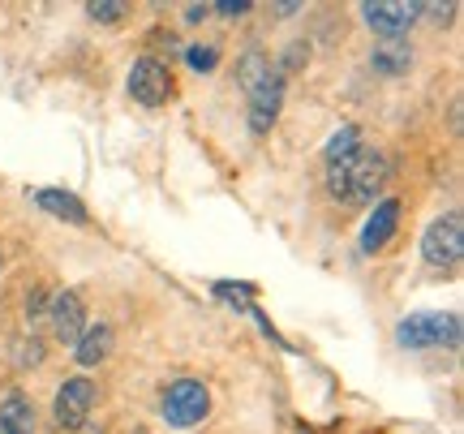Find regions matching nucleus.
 Returning <instances> with one entry per match:
<instances>
[{"label":"nucleus","mask_w":464,"mask_h":434,"mask_svg":"<svg viewBox=\"0 0 464 434\" xmlns=\"http://www.w3.org/2000/svg\"><path fill=\"white\" fill-rule=\"evenodd\" d=\"M108 352H112V327H108V323H91V327L78 335V344H73L78 366H100Z\"/></svg>","instance_id":"f8f14e48"},{"label":"nucleus","mask_w":464,"mask_h":434,"mask_svg":"<svg viewBox=\"0 0 464 434\" xmlns=\"http://www.w3.org/2000/svg\"><path fill=\"white\" fill-rule=\"evenodd\" d=\"M207 14H211V5H189V9H185V22H202Z\"/></svg>","instance_id":"b1692460"},{"label":"nucleus","mask_w":464,"mask_h":434,"mask_svg":"<svg viewBox=\"0 0 464 434\" xmlns=\"http://www.w3.org/2000/svg\"><path fill=\"white\" fill-rule=\"evenodd\" d=\"M305 61H310V48H305V43H288V48H284V69H288V73H297Z\"/></svg>","instance_id":"412c9836"},{"label":"nucleus","mask_w":464,"mask_h":434,"mask_svg":"<svg viewBox=\"0 0 464 434\" xmlns=\"http://www.w3.org/2000/svg\"><path fill=\"white\" fill-rule=\"evenodd\" d=\"M263 78H271V61H266L263 52H246V56L237 61V82H241V91L249 95Z\"/></svg>","instance_id":"2eb2a0df"},{"label":"nucleus","mask_w":464,"mask_h":434,"mask_svg":"<svg viewBox=\"0 0 464 434\" xmlns=\"http://www.w3.org/2000/svg\"><path fill=\"white\" fill-rule=\"evenodd\" d=\"M396 340L404 349H443V344L456 349L460 344V314H430V310L409 314L400 318Z\"/></svg>","instance_id":"f03ea898"},{"label":"nucleus","mask_w":464,"mask_h":434,"mask_svg":"<svg viewBox=\"0 0 464 434\" xmlns=\"http://www.w3.org/2000/svg\"><path fill=\"white\" fill-rule=\"evenodd\" d=\"M254 293H258L254 285H232V280H219V285H216V297L219 301H237V305H246Z\"/></svg>","instance_id":"a211bd4d"},{"label":"nucleus","mask_w":464,"mask_h":434,"mask_svg":"<svg viewBox=\"0 0 464 434\" xmlns=\"http://www.w3.org/2000/svg\"><path fill=\"white\" fill-rule=\"evenodd\" d=\"M185 61L198 69V73H211V69L219 65V48H211V43H194V48H185Z\"/></svg>","instance_id":"f3484780"},{"label":"nucleus","mask_w":464,"mask_h":434,"mask_svg":"<svg viewBox=\"0 0 464 434\" xmlns=\"http://www.w3.org/2000/svg\"><path fill=\"white\" fill-rule=\"evenodd\" d=\"M370 65L379 69V73H387V78L409 73V65H413V48H409L404 39H387V43H379V48H374Z\"/></svg>","instance_id":"ddd939ff"},{"label":"nucleus","mask_w":464,"mask_h":434,"mask_svg":"<svg viewBox=\"0 0 464 434\" xmlns=\"http://www.w3.org/2000/svg\"><path fill=\"white\" fill-rule=\"evenodd\" d=\"M400 224V202L396 198H382L374 211H370V219H365L362 228V254H379L387 241H392V233H396Z\"/></svg>","instance_id":"9d476101"},{"label":"nucleus","mask_w":464,"mask_h":434,"mask_svg":"<svg viewBox=\"0 0 464 434\" xmlns=\"http://www.w3.org/2000/svg\"><path fill=\"white\" fill-rule=\"evenodd\" d=\"M0 426L14 430V434H31L34 430V409L22 391H9V396L0 400Z\"/></svg>","instance_id":"4468645a"},{"label":"nucleus","mask_w":464,"mask_h":434,"mask_svg":"<svg viewBox=\"0 0 464 434\" xmlns=\"http://www.w3.org/2000/svg\"><path fill=\"white\" fill-rule=\"evenodd\" d=\"M48 318H52V332L61 344H78V335L86 332V310H82V297L78 293H56L48 305Z\"/></svg>","instance_id":"6e6552de"},{"label":"nucleus","mask_w":464,"mask_h":434,"mask_svg":"<svg viewBox=\"0 0 464 434\" xmlns=\"http://www.w3.org/2000/svg\"><path fill=\"white\" fill-rule=\"evenodd\" d=\"M130 95L142 103V108H160V103H168V95H172V73H168L160 61H150V56L133 61V69H130Z\"/></svg>","instance_id":"423d86ee"},{"label":"nucleus","mask_w":464,"mask_h":434,"mask_svg":"<svg viewBox=\"0 0 464 434\" xmlns=\"http://www.w3.org/2000/svg\"><path fill=\"white\" fill-rule=\"evenodd\" d=\"M365 22H370V31L387 34V39H400V34L413 26V17L421 14V5H387V0H370L362 5Z\"/></svg>","instance_id":"1a4fd4ad"},{"label":"nucleus","mask_w":464,"mask_h":434,"mask_svg":"<svg viewBox=\"0 0 464 434\" xmlns=\"http://www.w3.org/2000/svg\"><path fill=\"white\" fill-rule=\"evenodd\" d=\"M34 207L48 211V216H56V219H65V224H86L82 198L69 194V189H34Z\"/></svg>","instance_id":"9b49d317"},{"label":"nucleus","mask_w":464,"mask_h":434,"mask_svg":"<svg viewBox=\"0 0 464 434\" xmlns=\"http://www.w3.org/2000/svg\"><path fill=\"white\" fill-rule=\"evenodd\" d=\"M95 396H100V387L91 379H65L61 391H56V421H61V430H82L91 409H95Z\"/></svg>","instance_id":"39448f33"},{"label":"nucleus","mask_w":464,"mask_h":434,"mask_svg":"<svg viewBox=\"0 0 464 434\" xmlns=\"http://www.w3.org/2000/svg\"><path fill=\"white\" fill-rule=\"evenodd\" d=\"M216 14H224V17H241V14H249L254 5L249 0H219V5H211Z\"/></svg>","instance_id":"4be33fe9"},{"label":"nucleus","mask_w":464,"mask_h":434,"mask_svg":"<svg viewBox=\"0 0 464 434\" xmlns=\"http://www.w3.org/2000/svg\"><path fill=\"white\" fill-rule=\"evenodd\" d=\"M382 181H387V159L370 147H357L348 159L327 164V189L340 202H374Z\"/></svg>","instance_id":"f257e3e1"},{"label":"nucleus","mask_w":464,"mask_h":434,"mask_svg":"<svg viewBox=\"0 0 464 434\" xmlns=\"http://www.w3.org/2000/svg\"><path fill=\"white\" fill-rule=\"evenodd\" d=\"M39 310H44V288H31V297H26V314H39Z\"/></svg>","instance_id":"5701e85b"},{"label":"nucleus","mask_w":464,"mask_h":434,"mask_svg":"<svg viewBox=\"0 0 464 434\" xmlns=\"http://www.w3.org/2000/svg\"><path fill=\"white\" fill-rule=\"evenodd\" d=\"M86 14L95 17V22H121V17H125V5H116V0H91Z\"/></svg>","instance_id":"6ab92c4d"},{"label":"nucleus","mask_w":464,"mask_h":434,"mask_svg":"<svg viewBox=\"0 0 464 434\" xmlns=\"http://www.w3.org/2000/svg\"><path fill=\"white\" fill-rule=\"evenodd\" d=\"M0 434H14V430H5V426H0Z\"/></svg>","instance_id":"393cba45"},{"label":"nucleus","mask_w":464,"mask_h":434,"mask_svg":"<svg viewBox=\"0 0 464 434\" xmlns=\"http://www.w3.org/2000/svg\"><path fill=\"white\" fill-rule=\"evenodd\" d=\"M14 357H17V366H22V370H31V366H39V362H44V344H39V340H22Z\"/></svg>","instance_id":"aec40b11"},{"label":"nucleus","mask_w":464,"mask_h":434,"mask_svg":"<svg viewBox=\"0 0 464 434\" xmlns=\"http://www.w3.org/2000/svg\"><path fill=\"white\" fill-rule=\"evenodd\" d=\"M421 258H426L430 267H456L464 258V224L456 211L439 216L430 228H426V236H421Z\"/></svg>","instance_id":"20e7f679"},{"label":"nucleus","mask_w":464,"mask_h":434,"mask_svg":"<svg viewBox=\"0 0 464 434\" xmlns=\"http://www.w3.org/2000/svg\"><path fill=\"white\" fill-rule=\"evenodd\" d=\"M0 267H5V258H0Z\"/></svg>","instance_id":"a878e982"},{"label":"nucleus","mask_w":464,"mask_h":434,"mask_svg":"<svg viewBox=\"0 0 464 434\" xmlns=\"http://www.w3.org/2000/svg\"><path fill=\"white\" fill-rule=\"evenodd\" d=\"M280 103H284V78L271 73V78H263V82L249 91V130L266 134L276 125V117H280Z\"/></svg>","instance_id":"0eeeda50"},{"label":"nucleus","mask_w":464,"mask_h":434,"mask_svg":"<svg viewBox=\"0 0 464 434\" xmlns=\"http://www.w3.org/2000/svg\"><path fill=\"white\" fill-rule=\"evenodd\" d=\"M160 409H164V421L172 430H189V426H198L211 413V391L198 379H177V383L164 387Z\"/></svg>","instance_id":"7ed1b4c3"},{"label":"nucleus","mask_w":464,"mask_h":434,"mask_svg":"<svg viewBox=\"0 0 464 434\" xmlns=\"http://www.w3.org/2000/svg\"><path fill=\"white\" fill-rule=\"evenodd\" d=\"M357 147H362L357 130H353V125H344V130H340V134L327 142V164H340V159H348V155H353Z\"/></svg>","instance_id":"dca6fc26"}]
</instances>
